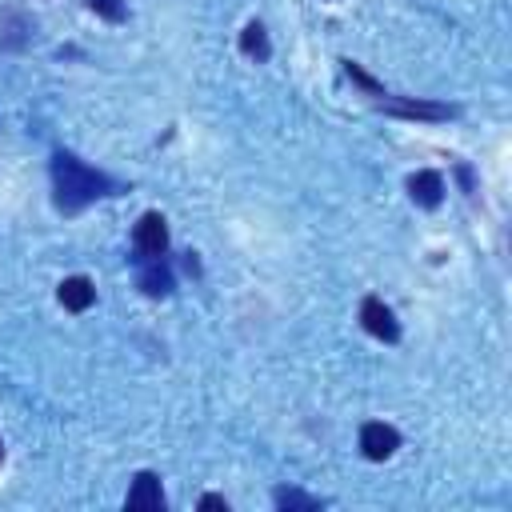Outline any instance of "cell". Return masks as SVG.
<instances>
[{"mask_svg": "<svg viewBox=\"0 0 512 512\" xmlns=\"http://www.w3.org/2000/svg\"><path fill=\"white\" fill-rule=\"evenodd\" d=\"M116 192H120V184L108 172L84 164L76 152H64V148L52 152V200L64 216H76L92 200H104V196H116Z\"/></svg>", "mask_w": 512, "mask_h": 512, "instance_id": "obj_1", "label": "cell"}, {"mask_svg": "<svg viewBox=\"0 0 512 512\" xmlns=\"http://www.w3.org/2000/svg\"><path fill=\"white\" fill-rule=\"evenodd\" d=\"M372 104L384 108V112H392V116H408V120H448V116L460 112V108L436 104V100H404V96H392V92H384V88L372 96Z\"/></svg>", "mask_w": 512, "mask_h": 512, "instance_id": "obj_2", "label": "cell"}, {"mask_svg": "<svg viewBox=\"0 0 512 512\" xmlns=\"http://www.w3.org/2000/svg\"><path fill=\"white\" fill-rule=\"evenodd\" d=\"M132 248H136V260H156L168 252V220L160 212H144L132 228Z\"/></svg>", "mask_w": 512, "mask_h": 512, "instance_id": "obj_3", "label": "cell"}, {"mask_svg": "<svg viewBox=\"0 0 512 512\" xmlns=\"http://www.w3.org/2000/svg\"><path fill=\"white\" fill-rule=\"evenodd\" d=\"M360 324H364V332H372L384 344H396L400 340V320H396V312L380 296H364L360 300Z\"/></svg>", "mask_w": 512, "mask_h": 512, "instance_id": "obj_4", "label": "cell"}, {"mask_svg": "<svg viewBox=\"0 0 512 512\" xmlns=\"http://www.w3.org/2000/svg\"><path fill=\"white\" fill-rule=\"evenodd\" d=\"M396 448H400V432L392 424H384V420H364L360 424V452L368 460H388Z\"/></svg>", "mask_w": 512, "mask_h": 512, "instance_id": "obj_5", "label": "cell"}, {"mask_svg": "<svg viewBox=\"0 0 512 512\" xmlns=\"http://www.w3.org/2000/svg\"><path fill=\"white\" fill-rule=\"evenodd\" d=\"M164 488H160V476L156 472H136L132 476V488L124 496V508L132 512H164Z\"/></svg>", "mask_w": 512, "mask_h": 512, "instance_id": "obj_6", "label": "cell"}, {"mask_svg": "<svg viewBox=\"0 0 512 512\" xmlns=\"http://www.w3.org/2000/svg\"><path fill=\"white\" fill-rule=\"evenodd\" d=\"M136 264H140V268H136V288H140L144 296H152V300L172 296L176 280H172V272H168L164 256H156V260H136Z\"/></svg>", "mask_w": 512, "mask_h": 512, "instance_id": "obj_7", "label": "cell"}, {"mask_svg": "<svg viewBox=\"0 0 512 512\" xmlns=\"http://www.w3.org/2000/svg\"><path fill=\"white\" fill-rule=\"evenodd\" d=\"M408 196H412L416 208H440V200H444V176L436 168H416L408 176Z\"/></svg>", "mask_w": 512, "mask_h": 512, "instance_id": "obj_8", "label": "cell"}, {"mask_svg": "<svg viewBox=\"0 0 512 512\" xmlns=\"http://www.w3.org/2000/svg\"><path fill=\"white\" fill-rule=\"evenodd\" d=\"M56 300L68 308V312H88L96 304V284L88 276H64L60 288H56Z\"/></svg>", "mask_w": 512, "mask_h": 512, "instance_id": "obj_9", "label": "cell"}, {"mask_svg": "<svg viewBox=\"0 0 512 512\" xmlns=\"http://www.w3.org/2000/svg\"><path fill=\"white\" fill-rule=\"evenodd\" d=\"M240 52H244L248 60H256V64H264V60L272 56V44H268V32H264L260 20H248V24H244V32H240Z\"/></svg>", "mask_w": 512, "mask_h": 512, "instance_id": "obj_10", "label": "cell"}, {"mask_svg": "<svg viewBox=\"0 0 512 512\" xmlns=\"http://www.w3.org/2000/svg\"><path fill=\"white\" fill-rule=\"evenodd\" d=\"M272 504H276L280 512H316V508H324L320 496H308V492H300V488H284V484L272 492Z\"/></svg>", "mask_w": 512, "mask_h": 512, "instance_id": "obj_11", "label": "cell"}, {"mask_svg": "<svg viewBox=\"0 0 512 512\" xmlns=\"http://www.w3.org/2000/svg\"><path fill=\"white\" fill-rule=\"evenodd\" d=\"M88 8H92L96 16H104L108 24H120V20H124V12H128V4H124V0H88Z\"/></svg>", "mask_w": 512, "mask_h": 512, "instance_id": "obj_12", "label": "cell"}, {"mask_svg": "<svg viewBox=\"0 0 512 512\" xmlns=\"http://www.w3.org/2000/svg\"><path fill=\"white\" fill-rule=\"evenodd\" d=\"M456 176H460V188H464V192H468V196H472V192H476V176H472V168H468V164H464V160H460V164H456Z\"/></svg>", "mask_w": 512, "mask_h": 512, "instance_id": "obj_13", "label": "cell"}, {"mask_svg": "<svg viewBox=\"0 0 512 512\" xmlns=\"http://www.w3.org/2000/svg\"><path fill=\"white\" fill-rule=\"evenodd\" d=\"M200 508H204V512H228V500L216 496V492H208V496H200Z\"/></svg>", "mask_w": 512, "mask_h": 512, "instance_id": "obj_14", "label": "cell"}, {"mask_svg": "<svg viewBox=\"0 0 512 512\" xmlns=\"http://www.w3.org/2000/svg\"><path fill=\"white\" fill-rule=\"evenodd\" d=\"M184 268H188V272H192V276H196V272H200V260H196V252H184Z\"/></svg>", "mask_w": 512, "mask_h": 512, "instance_id": "obj_15", "label": "cell"}, {"mask_svg": "<svg viewBox=\"0 0 512 512\" xmlns=\"http://www.w3.org/2000/svg\"><path fill=\"white\" fill-rule=\"evenodd\" d=\"M0 460H4V440H0Z\"/></svg>", "mask_w": 512, "mask_h": 512, "instance_id": "obj_16", "label": "cell"}]
</instances>
